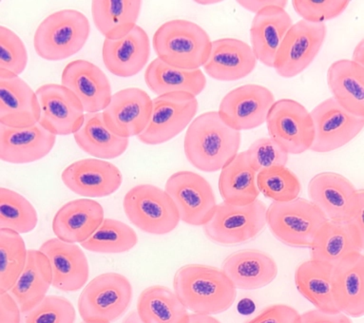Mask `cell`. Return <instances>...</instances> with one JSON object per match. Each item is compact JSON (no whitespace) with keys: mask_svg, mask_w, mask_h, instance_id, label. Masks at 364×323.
Here are the masks:
<instances>
[{"mask_svg":"<svg viewBox=\"0 0 364 323\" xmlns=\"http://www.w3.org/2000/svg\"><path fill=\"white\" fill-rule=\"evenodd\" d=\"M138 243L136 232L123 221L107 218L97 231L81 246L87 251L100 254H121Z\"/></svg>","mask_w":364,"mask_h":323,"instance_id":"obj_38","label":"cell"},{"mask_svg":"<svg viewBox=\"0 0 364 323\" xmlns=\"http://www.w3.org/2000/svg\"><path fill=\"white\" fill-rule=\"evenodd\" d=\"M267 204L257 200L247 206L217 204L208 223L203 226L205 235L221 246H236L255 240L267 226Z\"/></svg>","mask_w":364,"mask_h":323,"instance_id":"obj_8","label":"cell"},{"mask_svg":"<svg viewBox=\"0 0 364 323\" xmlns=\"http://www.w3.org/2000/svg\"><path fill=\"white\" fill-rule=\"evenodd\" d=\"M181 323H222L219 319L208 314H188Z\"/></svg>","mask_w":364,"mask_h":323,"instance_id":"obj_51","label":"cell"},{"mask_svg":"<svg viewBox=\"0 0 364 323\" xmlns=\"http://www.w3.org/2000/svg\"><path fill=\"white\" fill-rule=\"evenodd\" d=\"M61 85L80 101L87 114L102 112L112 100V86L105 72L92 62H70L61 75Z\"/></svg>","mask_w":364,"mask_h":323,"instance_id":"obj_18","label":"cell"},{"mask_svg":"<svg viewBox=\"0 0 364 323\" xmlns=\"http://www.w3.org/2000/svg\"><path fill=\"white\" fill-rule=\"evenodd\" d=\"M28 250L21 234L0 229V294L7 293L16 285L26 265Z\"/></svg>","mask_w":364,"mask_h":323,"instance_id":"obj_39","label":"cell"},{"mask_svg":"<svg viewBox=\"0 0 364 323\" xmlns=\"http://www.w3.org/2000/svg\"><path fill=\"white\" fill-rule=\"evenodd\" d=\"M245 323H301V314L292 306L277 303L262 309Z\"/></svg>","mask_w":364,"mask_h":323,"instance_id":"obj_46","label":"cell"},{"mask_svg":"<svg viewBox=\"0 0 364 323\" xmlns=\"http://www.w3.org/2000/svg\"><path fill=\"white\" fill-rule=\"evenodd\" d=\"M354 63L364 67V41L361 39L355 46L354 52H353L352 59H350Z\"/></svg>","mask_w":364,"mask_h":323,"instance_id":"obj_52","label":"cell"},{"mask_svg":"<svg viewBox=\"0 0 364 323\" xmlns=\"http://www.w3.org/2000/svg\"><path fill=\"white\" fill-rule=\"evenodd\" d=\"M75 306L66 297L47 296L39 305L21 314V323H75Z\"/></svg>","mask_w":364,"mask_h":323,"instance_id":"obj_42","label":"cell"},{"mask_svg":"<svg viewBox=\"0 0 364 323\" xmlns=\"http://www.w3.org/2000/svg\"><path fill=\"white\" fill-rule=\"evenodd\" d=\"M292 25L286 9L269 7L257 13L250 27L251 48L257 60L273 68L282 42Z\"/></svg>","mask_w":364,"mask_h":323,"instance_id":"obj_28","label":"cell"},{"mask_svg":"<svg viewBox=\"0 0 364 323\" xmlns=\"http://www.w3.org/2000/svg\"><path fill=\"white\" fill-rule=\"evenodd\" d=\"M142 10L139 0H95L92 21L98 32L109 40H117L137 26Z\"/></svg>","mask_w":364,"mask_h":323,"instance_id":"obj_33","label":"cell"},{"mask_svg":"<svg viewBox=\"0 0 364 323\" xmlns=\"http://www.w3.org/2000/svg\"><path fill=\"white\" fill-rule=\"evenodd\" d=\"M245 153L257 174L273 168L286 167L289 160V154L269 137L256 140Z\"/></svg>","mask_w":364,"mask_h":323,"instance_id":"obj_44","label":"cell"},{"mask_svg":"<svg viewBox=\"0 0 364 323\" xmlns=\"http://www.w3.org/2000/svg\"><path fill=\"white\" fill-rule=\"evenodd\" d=\"M363 214L364 192L363 190H360L357 204H355V209L353 210L348 221L355 226V229L358 230V234H360V237L363 239H364Z\"/></svg>","mask_w":364,"mask_h":323,"instance_id":"obj_50","label":"cell"},{"mask_svg":"<svg viewBox=\"0 0 364 323\" xmlns=\"http://www.w3.org/2000/svg\"><path fill=\"white\" fill-rule=\"evenodd\" d=\"M28 65V52L24 42L9 28L0 27V70L18 75Z\"/></svg>","mask_w":364,"mask_h":323,"instance_id":"obj_43","label":"cell"},{"mask_svg":"<svg viewBox=\"0 0 364 323\" xmlns=\"http://www.w3.org/2000/svg\"><path fill=\"white\" fill-rule=\"evenodd\" d=\"M151 40L140 26L117 40H104V64L111 74L118 77L128 78L139 74L148 64Z\"/></svg>","mask_w":364,"mask_h":323,"instance_id":"obj_25","label":"cell"},{"mask_svg":"<svg viewBox=\"0 0 364 323\" xmlns=\"http://www.w3.org/2000/svg\"><path fill=\"white\" fill-rule=\"evenodd\" d=\"M274 103V94L267 87L247 84L225 94L218 112L228 126L241 133L264 125Z\"/></svg>","mask_w":364,"mask_h":323,"instance_id":"obj_14","label":"cell"},{"mask_svg":"<svg viewBox=\"0 0 364 323\" xmlns=\"http://www.w3.org/2000/svg\"><path fill=\"white\" fill-rule=\"evenodd\" d=\"M90 33V21L83 13L61 10L39 24L33 36V47L36 55L44 60H65L83 49Z\"/></svg>","mask_w":364,"mask_h":323,"instance_id":"obj_4","label":"cell"},{"mask_svg":"<svg viewBox=\"0 0 364 323\" xmlns=\"http://www.w3.org/2000/svg\"><path fill=\"white\" fill-rule=\"evenodd\" d=\"M241 142V133L228 126L218 111H208L188 126L185 155L197 170L217 173L238 155Z\"/></svg>","mask_w":364,"mask_h":323,"instance_id":"obj_1","label":"cell"},{"mask_svg":"<svg viewBox=\"0 0 364 323\" xmlns=\"http://www.w3.org/2000/svg\"><path fill=\"white\" fill-rule=\"evenodd\" d=\"M213 41L200 25L173 19L161 25L152 38V47L160 60L175 68L194 71L204 67Z\"/></svg>","mask_w":364,"mask_h":323,"instance_id":"obj_3","label":"cell"},{"mask_svg":"<svg viewBox=\"0 0 364 323\" xmlns=\"http://www.w3.org/2000/svg\"><path fill=\"white\" fill-rule=\"evenodd\" d=\"M219 191L225 203L233 206H247L258 200L257 173L247 161L245 153H238L221 170Z\"/></svg>","mask_w":364,"mask_h":323,"instance_id":"obj_36","label":"cell"},{"mask_svg":"<svg viewBox=\"0 0 364 323\" xmlns=\"http://www.w3.org/2000/svg\"><path fill=\"white\" fill-rule=\"evenodd\" d=\"M173 290L188 310L208 316L228 311L237 297L235 286L222 269L198 263L178 269Z\"/></svg>","mask_w":364,"mask_h":323,"instance_id":"obj_2","label":"cell"},{"mask_svg":"<svg viewBox=\"0 0 364 323\" xmlns=\"http://www.w3.org/2000/svg\"><path fill=\"white\" fill-rule=\"evenodd\" d=\"M348 0H294L292 1L295 12L310 23H324L332 21L347 9L349 6Z\"/></svg>","mask_w":364,"mask_h":323,"instance_id":"obj_45","label":"cell"},{"mask_svg":"<svg viewBox=\"0 0 364 323\" xmlns=\"http://www.w3.org/2000/svg\"><path fill=\"white\" fill-rule=\"evenodd\" d=\"M327 218L312 202L297 198L272 203L267 210V226L284 246L310 248Z\"/></svg>","mask_w":364,"mask_h":323,"instance_id":"obj_5","label":"cell"},{"mask_svg":"<svg viewBox=\"0 0 364 323\" xmlns=\"http://www.w3.org/2000/svg\"><path fill=\"white\" fill-rule=\"evenodd\" d=\"M327 85L344 109L364 118V67L350 59L333 62L327 71Z\"/></svg>","mask_w":364,"mask_h":323,"instance_id":"obj_31","label":"cell"},{"mask_svg":"<svg viewBox=\"0 0 364 323\" xmlns=\"http://www.w3.org/2000/svg\"><path fill=\"white\" fill-rule=\"evenodd\" d=\"M22 312L9 292L0 294V323H21Z\"/></svg>","mask_w":364,"mask_h":323,"instance_id":"obj_47","label":"cell"},{"mask_svg":"<svg viewBox=\"0 0 364 323\" xmlns=\"http://www.w3.org/2000/svg\"><path fill=\"white\" fill-rule=\"evenodd\" d=\"M333 297L338 310L349 317L364 314V256L355 253L333 266Z\"/></svg>","mask_w":364,"mask_h":323,"instance_id":"obj_27","label":"cell"},{"mask_svg":"<svg viewBox=\"0 0 364 323\" xmlns=\"http://www.w3.org/2000/svg\"><path fill=\"white\" fill-rule=\"evenodd\" d=\"M252 48L236 38H220L213 41L205 74L221 82H233L248 77L257 66Z\"/></svg>","mask_w":364,"mask_h":323,"instance_id":"obj_24","label":"cell"},{"mask_svg":"<svg viewBox=\"0 0 364 323\" xmlns=\"http://www.w3.org/2000/svg\"><path fill=\"white\" fill-rule=\"evenodd\" d=\"M55 142L56 136L39 124L23 128L0 125V160L14 165L39 161L53 150Z\"/></svg>","mask_w":364,"mask_h":323,"instance_id":"obj_22","label":"cell"},{"mask_svg":"<svg viewBox=\"0 0 364 323\" xmlns=\"http://www.w3.org/2000/svg\"><path fill=\"white\" fill-rule=\"evenodd\" d=\"M301 323H353V322L348 316L341 312L330 314L318 309H313L301 314Z\"/></svg>","mask_w":364,"mask_h":323,"instance_id":"obj_48","label":"cell"},{"mask_svg":"<svg viewBox=\"0 0 364 323\" xmlns=\"http://www.w3.org/2000/svg\"><path fill=\"white\" fill-rule=\"evenodd\" d=\"M151 112L152 99L144 89L127 88L112 94L111 102L102 114L112 133L129 139L145 131Z\"/></svg>","mask_w":364,"mask_h":323,"instance_id":"obj_17","label":"cell"},{"mask_svg":"<svg viewBox=\"0 0 364 323\" xmlns=\"http://www.w3.org/2000/svg\"><path fill=\"white\" fill-rule=\"evenodd\" d=\"M104 209L92 199L68 202L56 212L53 220V232L59 240L69 243H82L102 224Z\"/></svg>","mask_w":364,"mask_h":323,"instance_id":"obj_26","label":"cell"},{"mask_svg":"<svg viewBox=\"0 0 364 323\" xmlns=\"http://www.w3.org/2000/svg\"><path fill=\"white\" fill-rule=\"evenodd\" d=\"M138 314L144 323H181L188 310L171 289L152 285L140 294L137 300Z\"/></svg>","mask_w":364,"mask_h":323,"instance_id":"obj_37","label":"cell"},{"mask_svg":"<svg viewBox=\"0 0 364 323\" xmlns=\"http://www.w3.org/2000/svg\"><path fill=\"white\" fill-rule=\"evenodd\" d=\"M41 108L39 125L55 134H75L85 119L84 108L73 92L59 84H45L36 92Z\"/></svg>","mask_w":364,"mask_h":323,"instance_id":"obj_15","label":"cell"},{"mask_svg":"<svg viewBox=\"0 0 364 323\" xmlns=\"http://www.w3.org/2000/svg\"><path fill=\"white\" fill-rule=\"evenodd\" d=\"M198 109V99L188 92H172L155 97L151 120L137 139L148 146L165 144L191 125Z\"/></svg>","mask_w":364,"mask_h":323,"instance_id":"obj_9","label":"cell"},{"mask_svg":"<svg viewBox=\"0 0 364 323\" xmlns=\"http://www.w3.org/2000/svg\"><path fill=\"white\" fill-rule=\"evenodd\" d=\"M39 250L49 260L53 288L63 292L84 288L89 280L90 266L80 246L53 238L42 243Z\"/></svg>","mask_w":364,"mask_h":323,"instance_id":"obj_21","label":"cell"},{"mask_svg":"<svg viewBox=\"0 0 364 323\" xmlns=\"http://www.w3.org/2000/svg\"><path fill=\"white\" fill-rule=\"evenodd\" d=\"M314 125V141L309 150L328 153L351 142L363 131L364 118L350 114L333 97L327 98L310 112Z\"/></svg>","mask_w":364,"mask_h":323,"instance_id":"obj_13","label":"cell"},{"mask_svg":"<svg viewBox=\"0 0 364 323\" xmlns=\"http://www.w3.org/2000/svg\"><path fill=\"white\" fill-rule=\"evenodd\" d=\"M73 137L84 153L101 160L118 158L129 145L128 138L117 136L107 126L102 112L85 114L83 125Z\"/></svg>","mask_w":364,"mask_h":323,"instance_id":"obj_32","label":"cell"},{"mask_svg":"<svg viewBox=\"0 0 364 323\" xmlns=\"http://www.w3.org/2000/svg\"><path fill=\"white\" fill-rule=\"evenodd\" d=\"M326 35V23L300 21L293 24L276 55L273 66L275 72L284 78H293L301 75L320 53Z\"/></svg>","mask_w":364,"mask_h":323,"instance_id":"obj_12","label":"cell"},{"mask_svg":"<svg viewBox=\"0 0 364 323\" xmlns=\"http://www.w3.org/2000/svg\"><path fill=\"white\" fill-rule=\"evenodd\" d=\"M333 265L306 261L295 272V285L301 296L316 309L326 313H338L332 292Z\"/></svg>","mask_w":364,"mask_h":323,"instance_id":"obj_35","label":"cell"},{"mask_svg":"<svg viewBox=\"0 0 364 323\" xmlns=\"http://www.w3.org/2000/svg\"><path fill=\"white\" fill-rule=\"evenodd\" d=\"M307 191L309 201L329 221H348L360 192L346 177L330 171L313 177Z\"/></svg>","mask_w":364,"mask_h":323,"instance_id":"obj_19","label":"cell"},{"mask_svg":"<svg viewBox=\"0 0 364 323\" xmlns=\"http://www.w3.org/2000/svg\"><path fill=\"white\" fill-rule=\"evenodd\" d=\"M222 270L236 289L251 291L269 285L278 276L274 258L258 249H242L225 258Z\"/></svg>","mask_w":364,"mask_h":323,"instance_id":"obj_23","label":"cell"},{"mask_svg":"<svg viewBox=\"0 0 364 323\" xmlns=\"http://www.w3.org/2000/svg\"><path fill=\"white\" fill-rule=\"evenodd\" d=\"M123 209L127 218L141 231L166 235L176 229L180 216L165 190L156 185H135L126 193Z\"/></svg>","mask_w":364,"mask_h":323,"instance_id":"obj_7","label":"cell"},{"mask_svg":"<svg viewBox=\"0 0 364 323\" xmlns=\"http://www.w3.org/2000/svg\"><path fill=\"white\" fill-rule=\"evenodd\" d=\"M144 78L148 88L157 97L172 92H188L197 97L207 87V80L201 69L186 71L169 66L159 58H155L146 67Z\"/></svg>","mask_w":364,"mask_h":323,"instance_id":"obj_34","label":"cell"},{"mask_svg":"<svg viewBox=\"0 0 364 323\" xmlns=\"http://www.w3.org/2000/svg\"><path fill=\"white\" fill-rule=\"evenodd\" d=\"M38 223V212L24 196L9 188H0V229L27 234Z\"/></svg>","mask_w":364,"mask_h":323,"instance_id":"obj_40","label":"cell"},{"mask_svg":"<svg viewBox=\"0 0 364 323\" xmlns=\"http://www.w3.org/2000/svg\"><path fill=\"white\" fill-rule=\"evenodd\" d=\"M122 323H144L142 319H140L139 314L137 311L129 312L125 317H124Z\"/></svg>","mask_w":364,"mask_h":323,"instance_id":"obj_53","label":"cell"},{"mask_svg":"<svg viewBox=\"0 0 364 323\" xmlns=\"http://www.w3.org/2000/svg\"><path fill=\"white\" fill-rule=\"evenodd\" d=\"M238 4L248 12L256 15L257 13L265 8L278 7L286 9L289 1H286V0H247V1L244 0V1H238Z\"/></svg>","mask_w":364,"mask_h":323,"instance_id":"obj_49","label":"cell"},{"mask_svg":"<svg viewBox=\"0 0 364 323\" xmlns=\"http://www.w3.org/2000/svg\"><path fill=\"white\" fill-rule=\"evenodd\" d=\"M63 184L85 198L108 197L119 190L123 175L119 168L105 160L87 158L68 165L61 174Z\"/></svg>","mask_w":364,"mask_h":323,"instance_id":"obj_16","label":"cell"},{"mask_svg":"<svg viewBox=\"0 0 364 323\" xmlns=\"http://www.w3.org/2000/svg\"><path fill=\"white\" fill-rule=\"evenodd\" d=\"M364 239L349 221H327L316 236L310 257L312 261L334 266L344 258L363 253Z\"/></svg>","mask_w":364,"mask_h":323,"instance_id":"obj_29","label":"cell"},{"mask_svg":"<svg viewBox=\"0 0 364 323\" xmlns=\"http://www.w3.org/2000/svg\"><path fill=\"white\" fill-rule=\"evenodd\" d=\"M265 123L269 138L286 153L298 155L311 148L315 137L311 114L298 101L287 98L275 101Z\"/></svg>","mask_w":364,"mask_h":323,"instance_id":"obj_10","label":"cell"},{"mask_svg":"<svg viewBox=\"0 0 364 323\" xmlns=\"http://www.w3.org/2000/svg\"><path fill=\"white\" fill-rule=\"evenodd\" d=\"M132 297L134 291L128 278L112 272L101 274L81 292L78 312L83 322L112 323L126 313Z\"/></svg>","mask_w":364,"mask_h":323,"instance_id":"obj_6","label":"cell"},{"mask_svg":"<svg viewBox=\"0 0 364 323\" xmlns=\"http://www.w3.org/2000/svg\"><path fill=\"white\" fill-rule=\"evenodd\" d=\"M53 285L49 260L41 250H28L26 265L9 293L22 313L36 307L47 297Z\"/></svg>","mask_w":364,"mask_h":323,"instance_id":"obj_30","label":"cell"},{"mask_svg":"<svg viewBox=\"0 0 364 323\" xmlns=\"http://www.w3.org/2000/svg\"><path fill=\"white\" fill-rule=\"evenodd\" d=\"M81 323H95V322H82Z\"/></svg>","mask_w":364,"mask_h":323,"instance_id":"obj_55","label":"cell"},{"mask_svg":"<svg viewBox=\"0 0 364 323\" xmlns=\"http://www.w3.org/2000/svg\"><path fill=\"white\" fill-rule=\"evenodd\" d=\"M36 94L18 75L0 70V125L23 128L38 125Z\"/></svg>","mask_w":364,"mask_h":323,"instance_id":"obj_20","label":"cell"},{"mask_svg":"<svg viewBox=\"0 0 364 323\" xmlns=\"http://www.w3.org/2000/svg\"><path fill=\"white\" fill-rule=\"evenodd\" d=\"M257 185L265 198L273 203H287L299 198L300 180L287 167L273 168L257 174Z\"/></svg>","mask_w":364,"mask_h":323,"instance_id":"obj_41","label":"cell"},{"mask_svg":"<svg viewBox=\"0 0 364 323\" xmlns=\"http://www.w3.org/2000/svg\"><path fill=\"white\" fill-rule=\"evenodd\" d=\"M165 191L173 201L183 223L203 226L215 212L217 202L208 180L193 171H177L166 180Z\"/></svg>","mask_w":364,"mask_h":323,"instance_id":"obj_11","label":"cell"},{"mask_svg":"<svg viewBox=\"0 0 364 323\" xmlns=\"http://www.w3.org/2000/svg\"><path fill=\"white\" fill-rule=\"evenodd\" d=\"M196 4L201 5H214L221 4V1H196Z\"/></svg>","mask_w":364,"mask_h":323,"instance_id":"obj_54","label":"cell"}]
</instances>
